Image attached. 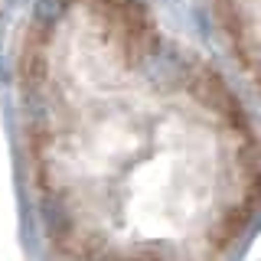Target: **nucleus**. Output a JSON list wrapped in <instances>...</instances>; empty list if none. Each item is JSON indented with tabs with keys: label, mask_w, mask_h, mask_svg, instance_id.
Segmentation results:
<instances>
[{
	"label": "nucleus",
	"mask_w": 261,
	"mask_h": 261,
	"mask_svg": "<svg viewBox=\"0 0 261 261\" xmlns=\"http://www.w3.org/2000/svg\"><path fill=\"white\" fill-rule=\"evenodd\" d=\"M4 4H7V0H0V7H4Z\"/></svg>",
	"instance_id": "2"
},
{
	"label": "nucleus",
	"mask_w": 261,
	"mask_h": 261,
	"mask_svg": "<svg viewBox=\"0 0 261 261\" xmlns=\"http://www.w3.org/2000/svg\"><path fill=\"white\" fill-rule=\"evenodd\" d=\"M219 39L248 79L258 72V0H209Z\"/></svg>",
	"instance_id": "1"
}]
</instances>
